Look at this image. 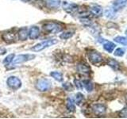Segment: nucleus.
I'll use <instances>...</instances> for the list:
<instances>
[{
    "label": "nucleus",
    "mask_w": 127,
    "mask_h": 119,
    "mask_svg": "<svg viewBox=\"0 0 127 119\" xmlns=\"http://www.w3.org/2000/svg\"><path fill=\"white\" fill-rule=\"evenodd\" d=\"M57 43V40L56 39H49V40H46V41H44L42 42H40L37 44L36 45L31 48V50L35 52V53H38V52H41L44 49H47V48H49L51 46H53Z\"/></svg>",
    "instance_id": "f257e3e1"
},
{
    "label": "nucleus",
    "mask_w": 127,
    "mask_h": 119,
    "mask_svg": "<svg viewBox=\"0 0 127 119\" xmlns=\"http://www.w3.org/2000/svg\"><path fill=\"white\" fill-rule=\"evenodd\" d=\"M43 29L44 30H45L47 33L56 34V33H60V32H61L63 30V27L61 24H59V23L49 22H45L44 24Z\"/></svg>",
    "instance_id": "f03ea898"
},
{
    "label": "nucleus",
    "mask_w": 127,
    "mask_h": 119,
    "mask_svg": "<svg viewBox=\"0 0 127 119\" xmlns=\"http://www.w3.org/2000/svg\"><path fill=\"white\" fill-rule=\"evenodd\" d=\"M35 57H36V56L33 54H20L14 58L11 64L13 66H15L16 64H19V63L30 61L31 60H33Z\"/></svg>",
    "instance_id": "7ed1b4c3"
},
{
    "label": "nucleus",
    "mask_w": 127,
    "mask_h": 119,
    "mask_svg": "<svg viewBox=\"0 0 127 119\" xmlns=\"http://www.w3.org/2000/svg\"><path fill=\"white\" fill-rule=\"evenodd\" d=\"M36 88L41 92H45L51 88V82L47 79H39L36 83Z\"/></svg>",
    "instance_id": "20e7f679"
},
{
    "label": "nucleus",
    "mask_w": 127,
    "mask_h": 119,
    "mask_svg": "<svg viewBox=\"0 0 127 119\" xmlns=\"http://www.w3.org/2000/svg\"><path fill=\"white\" fill-rule=\"evenodd\" d=\"M87 57H88L89 61L94 65L99 64V63H102V60H103L102 55L99 53H98L97 51H91V52H89Z\"/></svg>",
    "instance_id": "39448f33"
},
{
    "label": "nucleus",
    "mask_w": 127,
    "mask_h": 119,
    "mask_svg": "<svg viewBox=\"0 0 127 119\" xmlns=\"http://www.w3.org/2000/svg\"><path fill=\"white\" fill-rule=\"evenodd\" d=\"M6 83L8 87L14 90L19 89L22 87V81L20 80L19 78L16 76H10L7 79Z\"/></svg>",
    "instance_id": "423d86ee"
},
{
    "label": "nucleus",
    "mask_w": 127,
    "mask_h": 119,
    "mask_svg": "<svg viewBox=\"0 0 127 119\" xmlns=\"http://www.w3.org/2000/svg\"><path fill=\"white\" fill-rule=\"evenodd\" d=\"M62 7L64 10L67 14H74L79 10V6L75 3H71L67 2H62Z\"/></svg>",
    "instance_id": "0eeeda50"
},
{
    "label": "nucleus",
    "mask_w": 127,
    "mask_h": 119,
    "mask_svg": "<svg viewBox=\"0 0 127 119\" xmlns=\"http://www.w3.org/2000/svg\"><path fill=\"white\" fill-rule=\"evenodd\" d=\"M2 40L6 43L7 44H12L16 41V38H17V36L14 33L11 31H6L5 33H2Z\"/></svg>",
    "instance_id": "6e6552de"
},
{
    "label": "nucleus",
    "mask_w": 127,
    "mask_h": 119,
    "mask_svg": "<svg viewBox=\"0 0 127 119\" xmlns=\"http://www.w3.org/2000/svg\"><path fill=\"white\" fill-rule=\"evenodd\" d=\"M92 111L95 114L101 116V115L105 114L106 111V107L103 104H101V103H97V104H94L92 106Z\"/></svg>",
    "instance_id": "1a4fd4ad"
},
{
    "label": "nucleus",
    "mask_w": 127,
    "mask_h": 119,
    "mask_svg": "<svg viewBox=\"0 0 127 119\" xmlns=\"http://www.w3.org/2000/svg\"><path fill=\"white\" fill-rule=\"evenodd\" d=\"M127 6V0H114L112 3V9L118 11Z\"/></svg>",
    "instance_id": "9d476101"
},
{
    "label": "nucleus",
    "mask_w": 127,
    "mask_h": 119,
    "mask_svg": "<svg viewBox=\"0 0 127 119\" xmlns=\"http://www.w3.org/2000/svg\"><path fill=\"white\" fill-rule=\"evenodd\" d=\"M40 36V29L37 26H32L28 32V37L31 40H35L39 37Z\"/></svg>",
    "instance_id": "9b49d317"
},
{
    "label": "nucleus",
    "mask_w": 127,
    "mask_h": 119,
    "mask_svg": "<svg viewBox=\"0 0 127 119\" xmlns=\"http://www.w3.org/2000/svg\"><path fill=\"white\" fill-rule=\"evenodd\" d=\"M90 12L95 17H99L102 14V8L98 4H93L90 6Z\"/></svg>",
    "instance_id": "f8f14e48"
},
{
    "label": "nucleus",
    "mask_w": 127,
    "mask_h": 119,
    "mask_svg": "<svg viewBox=\"0 0 127 119\" xmlns=\"http://www.w3.org/2000/svg\"><path fill=\"white\" fill-rule=\"evenodd\" d=\"M77 71L83 75H88L91 72V67L85 63H79L77 65Z\"/></svg>",
    "instance_id": "ddd939ff"
},
{
    "label": "nucleus",
    "mask_w": 127,
    "mask_h": 119,
    "mask_svg": "<svg viewBox=\"0 0 127 119\" xmlns=\"http://www.w3.org/2000/svg\"><path fill=\"white\" fill-rule=\"evenodd\" d=\"M45 4L49 9H58L61 5V0H46Z\"/></svg>",
    "instance_id": "4468645a"
},
{
    "label": "nucleus",
    "mask_w": 127,
    "mask_h": 119,
    "mask_svg": "<svg viewBox=\"0 0 127 119\" xmlns=\"http://www.w3.org/2000/svg\"><path fill=\"white\" fill-rule=\"evenodd\" d=\"M18 37L20 41H26L28 37V30L26 27H22L18 31Z\"/></svg>",
    "instance_id": "2eb2a0df"
},
{
    "label": "nucleus",
    "mask_w": 127,
    "mask_h": 119,
    "mask_svg": "<svg viewBox=\"0 0 127 119\" xmlns=\"http://www.w3.org/2000/svg\"><path fill=\"white\" fill-rule=\"evenodd\" d=\"M115 47H116V45L114 43L111 42V41H106L104 44H103V49H104L105 51H106L107 53H112Z\"/></svg>",
    "instance_id": "dca6fc26"
},
{
    "label": "nucleus",
    "mask_w": 127,
    "mask_h": 119,
    "mask_svg": "<svg viewBox=\"0 0 127 119\" xmlns=\"http://www.w3.org/2000/svg\"><path fill=\"white\" fill-rule=\"evenodd\" d=\"M83 86L85 87V89L87 90V91H88V92H91V91L93 90L94 85H93L92 82L89 80V79H85V80H83Z\"/></svg>",
    "instance_id": "f3484780"
},
{
    "label": "nucleus",
    "mask_w": 127,
    "mask_h": 119,
    "mask_svg": "<svg viewBox=\"0 0 127 119\" xmlns=\"http://www.w3.org/2000/svg\"><path fill=\"white\" fill-rule=\"evenodd\" d=\"M50 75L58 82H62L63 79H64L63 74L59 72V71H52V72L50 73Z\"/></svg>",
    "instance_id": "a211bd4d"
},
{
    "label": "nucleus",
    "mask_w": 127,
    "mask_h": 119,
    "mask_svg": "<svg viewBox=\"0 0 127 119\" xmlns=\"http://www.w3.org/2000/svg\"><path fill=\"white\" fill-rule=\"evenodd\" d=\"M66 106L67 109L70 112H75V102L71 98H67V103H66Z\"/></svg>",
    "instance_id": "6ab92c4d"
},
{
    "label": "nucleus",
    "mask_w": 127,
    "mask_h": 119,
    "mask_svg": "<svg viewBox=\"0 0 127 119\" xmlns=\"http://www.w3.org/2000/svg\"><path fill=\"white\" fill-rule=\"evenodd\" d=\"M83 100H84V95H83L82 93L80 92H78L76 94H75V102L76 103L78 106L81 105Z\"/></svg>",
    "instance_id": "aec40b11"
},
{
    "label": "nucleus",
    "mask_w": 127,
    "mask_h": 119,
    "mask_svg": "<svg viewBox=\"0 0 127 119\" xmlns=\"http://www.w3.org/2000/svg\"><path fill=\"white\" fill-rule=\"evenodd\" d=\"M73 35H74V32L68 30V31H66V32L62 33L61 35H60V38L63 39V40H67V39L71 38Z\"/></svg>",
    "instance_id": "412c9836"
},
{
    "label": "nucleus",
    "mask_w": 127,
    "mask_h": 119,
    "mask_svg": "<svg viewBox=\"0 0 127 119\" xmlns=\"http://www.w3.org/2000/svg\"><path fill=\"white\" fill-rule=\"evenodd\" d=\"M107 63H108V65L112 67L114 70H118L119 67L118 62L115 60L111 59V58H109V60H107Z\"/></svg>",
    "instance_id": "4be33fe9"
},
{
    "label": "nucleus",
    "mask_w": 127,
    "mask_h": 119,
    "mask_svg": "<svg viewBox=\"0 0 127 119\" xmlns=\"http://www.w3.org/2000/svg\"><path fill=\"white\" fill-rule=\"evenodd\" d=\"M114 41L118 44H121L123 45H127V37H122V36H118V37H114Z\"/></svg>",
    "instance_id": "5701e85b"
},
{
    "label": "nucleus",
    "mask_w": 127,
    "mask_h": 119,
    "mask_svg": "<svg viewBox=\"0 0 127 119\" xmlns=\"http://www.w3.org/2000/svg\"><path fill=\"white\" fill-rule=\"evenodd\" d=\"M14 58V53L8 55L7 57H6L5 59H4V60H3V64H5L6 66L10 65V63H12V61H13Z\"/></svg>",
    "instance_id": "b1692460"
},
{
    "label": "nucleus",
    "mask_w": 127,
    "mask_h": 119,
    "mask_svg": "<svg viewBox=\"0 0 127 119\" xmlns=\"http://www.w3.org/2000/svg\"><path fill=\"white\" fill-rule=\"evenodd\" d=\"M105 16L107 18H114L116 17L115 11L113 9H107L105 11Z\"/></svg>",
    "instance_id": "393cba45"
},
{
    "label": "nucleus",
    "mask_w": 127,
    "mask_h": 119,
    "mask_svg": "<svg viewBox=\"0 0 127 119\" xmlns=\"http://www.w3.org/2000/svg\"><path fill=\"white\" fill-rule=\"evenodd\" d=\"M114 54L115 57H123L125 54V49H122V48H118V49H117L114 51Z\"/></svg>",
    "instance_id": "a878e982"
},
{
    "label": "nucleus",
    "mask_w": 127,
    "mask_h": 119,
    "mask_svg": "<svg viewBox=\"0 0 127 119\" xmlns=\"http://www.w3.org/2000/svg\"><path fill=\"white\" fill-rule=\"evenodd\" d=\"M63 87H64V89L67 91H72L73 88H74L73 85L70 83H64L63 84Z\"/></svg>",
    "instance_id": "bb28decb"
},
{
    "label": "nucleus",
    "mask_w": 127,
    "mask_h": 119,
    "mask_svg": "<svg viewBox=\"0 0 127 119\" xmlns=\"http://www.w3.org/2000/svg\"><path fill=\"white\" fill-rule=\"evenodd\" d=\"M80 22L83 23V24H84V25L86 26H89L91 24V19L88 18L87 17H83L80 18Z\"/></svg>",
    "instance_id": "cd10ccee"
},
{
    "label": "nucleus",
    "mask_w": 127,
    "mask_h": 119,
    "mask_svg": "<svg viewBox=\"0 0 127 119\" xmlns=\"http://www.w3.org/2000/svg\"><path fill=\"white\" fill-rule=\"evenodd\" d=\"M74 83H75V87H76L77 89H79V90H82L83 89V83L80 80L75 79L74 80Z\"/></svg>",
    "instance_id": "c85d7f7f"
},
{
    "label": "nucleus",
    "mask_w": 127,
    "mask_h": 119,
    "mask_svg": "<svg viewBox=\"0 0 127 119\" xmlns=\"http://www.w3.org/2000/svg\"><path fill=\"white\" fill-rule=\"evenodd\" d=\"M119 117L120 118H127V107L123 108L119 112Z\"/></svg>",
    "instance_id": "c756f323"
},
{
    "label": "nucleus",
    "mask_w": 127,
    "mask_h": 119,
    "mask_svg": "<svg viewBox=\"0 0 127 119\" xmlns=\"http://www.w3.org/2000/svg\"><path fill=\"white\" fill-rule=\"evenodd\" d=\"M6 49L4 48H0V54H5L6 53Z\"/></svg>",
    "instance_id": "7c9ffc66"
},
{
    "label": "nucleus",
    "mask_w": 127,
    "mask_h": 119,
    "mask_svg": "<svg viewBox=\"0 0 127 119\" xmlns=\"http://www.w3.org/2000/svg\"><path fill=\"white\" fill-rule=\"evenodd\" d=\"M22 2H30L31 0H22Z\"/></svg>",
    "instance_id": "2f4dec72"
},
{
    "label": "nucleus",
    "mask_w": 127,
    "mask_h": 119,
    "mask_svg": "<svg viewBox=\"0 0 127 119\" xmlns=\"http://www.w3.org/2000/svg\"><path fill=\"white\" fill-rule=\"evenodd\" d=\"M126 104H127V94H126Z\"/></svg>",
    "instance_id": "473e14b6"
},
{
    "label": "nucleus",
    "mask_w": 127,
    "mask_h": 119,
    "mask_svg": "<svg viewBox=\"0 0 127 119\" xmlns=\"http://www.w3.org/2000/svg\"><path fill=\"white\" fill-rule=\"evenodd\" d=\"M126 34L127 35V29H126Z\"/></svg>",
    "instance_id": "72a5a7b5"
}]
</instances>
